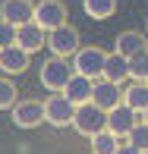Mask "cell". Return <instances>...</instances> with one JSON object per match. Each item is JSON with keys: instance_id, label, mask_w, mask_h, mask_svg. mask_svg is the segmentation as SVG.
I'll return each instance as SVG.
<instances>
[{"instance_id": "obj_8", "label": "cell", "mask_w": 148, "mask_h": 154, "mask_svg": "<svg viewBox=\"0 0 148 154\" xmlns=\"http://www.w3.org/2000/svg\"><path fill=\"white\" fill-rule=\"evenodd\" d=\"M91 101H95L101 110H114L117 104H123V88H120V82H110V79H104V75L95 79Z\"/></svg>"}, {"instance_id": "obj_10", "label": "cell", "mask_w": 148, "mask_h": 154, "mask_svg": "<svg viewBox=\"0 0 148 154\" xmlns=\"http://www.w3.org/2000/svg\"><path fill=\"white\" fill-rule=\"evenodd\" d=\"M0 19H6V22H13L19 29V25L35 19V3L32 0H3L0 3Z\"/></svg>"}, {"instance_id": "obj_6", "label": "cell", "mask_w": 148, "mask_h": 154, "mask_svg": "<svg viewBox=\"0 0 148 154\" xmlns=\"http://www.w3.org/2000/svg\"><path fill=\"white\" fill-rule=\"evenodd\" d=\"M10 116H13V123L19 126V129H35V126H41L44 123V104L41 101H16L10 107Z\"/></svg>"}, {"instance_id": "obj_11", "label": "cell", "mask_w": 148, "mask_h": 154, "mask_svg": "<svg viewBox=\"0 0 148 154\" xmlns=\"http://www.w3.org/2000/svg\"><path fill=\"white\" fill-rule=\"evenodd\" d=\"M44 29H41L38 22H25V25H19L16 29V44L22 47V51H29V54H35V51H41V47H44Z\"/></svg>"}, {"instance_id": "obj_16", "label": "cell", "mask_w": 148, "mask_h": 154, "mask_svg": "<svg viewBox=\"0 0 148 154\" xmlns=\"http://www.w3.org/2000/svg\"><path fill=\"white\" fill-rule=\"evenodd\" d=\"M123 104H129L136 113H145L148 110V82H136L123 91Z\"/></svg>"}, {"instance_id": "obj_24", "label": "cell", "mask_w": 148, "mask_h": 154, "mask_svg": "<svg viewBox=\"0 0 148 154\" xmlns=\"http://www.w3.org/2000/svg\"><path fill=\"white\" fill-rule=\"evenodd\" d=\"M142 123H148V110H145V113H142Z\"/></svg>"}, {"instance_id": "obj_22", "label": "cell", "mask_w": 148, "mask_h": 154, "mask_svg": "<svg viewBox=\"0 0 148 154\" xmlns=\"http://www.w3.org/2000/svg\"><path fill=\"white\" fill-rule=\"evenodd\" d=\"M10 44H16V25L6 22V19H0V51L10 47Z\"/></svg>"}, {"instance_id": "obj_7", "label": "cell", "mask_w": 148, "mask_h": 154, "mask_svg": "<svg viewBox=\"0 0 148 154\" xmlns=\"http://www.w3.org/2000/svg\"><path fill=\"white\" fill-rule=\"evenodd\" d=\"M47 47L54 57H73L79 51V32L73 25H60V29L47 32Z\"/></svg>"}, {"instance_id": "obj_1", "label": "cell", "mask_w": 148, "mask_h": 154, "mask_svg": "<svg viewBox=\"0 0 148 154\" xmlns=\"http://www.w3.org/2000/svg\"><path fill=\"white\" fill-rule=\"evenodd\" d=\"M73 129L79 132V135L91 138L95 132L107 129V110H101L95 101H85L76 107V116H73Z\"/></svg>"}, {"instance_id": "obj_5", "label": "cell", "mask_w": 148, "mask_h": 154, "mask_svg": "<svg viewBox=\"0 0 148 154\" xmlns=\"http://www.w3.org/2000/svg\"><path fill=\"white\" fill-rule=\"evenodd\" d=\"M35 22L44 32H54L60 25H66V6H63V0H38L35 3Z\"/></svg>"}, {"instance_id": "obj_17", "label": "cell", "mask_w": 148, "mask_h": 154, "mask_svg": "<svg viewBox=\"0 0 148 154\" xmlns=\"http://www.w3.org/2000/svg\"><path fill=\"white\" fill-rule=\"evenodd\" d=\"M120 148V135H114L110 129H101L91 135V154H117Z\"/></svg>"}, {"instance_id": "obj_23", "label": "cell", "mask_w": 148, "mask_h": 154, "mask_svg": "<svg viewBox=\"0 0 148 154\" xmlns=\"http://www.w3.org/2000/svg\"><path fill=\"white\" fill-rule=\"evenodd\" d=\"M117 154H145V151H139L136 145H129V142H126V145H120V148H117Z\"/></svg>"}, {"instance_id": "obj_26", "label": "cell", "mask_w": 148, "mask_h": 154, "mask_svg": "<svg viewBox=\"0 0 148 154\" xmlns=\"http://www.w3.org/2000/svg\"><path fill=\"white\" fill-rule=\"evenodd\" d=\"M145 82H148V79H145Z\"/></svg>"}, {"instance_id": "obj_20", "label": "cell", "mask_w": 148, "mask_h": 154, "mask_svg": "<svg viewBox=\"0 0 148 154\" xmlns=\"http://www.w3.org/2000/svg\"><path fill=\"white\" fill-rule=\"evenodd\" d=\"M126 138H129V145H136L139 151H145V154H148V123H142V120H139L136 126H132V132H129Z\"/></svg>"}, {"instance_id": "obj_12", "label": "cell", "mask_w": 148, "mask_h": 154, "mask_svg": "<svg viewBox=\"0 0 148 154\" xmlns=\"http://www.w3.org/2000/svg\"><path fill=\"white\" fill-rule=\"evenodd\" d=\"M91 88H95V79H88V75H82V72H73V79L66 82L63 94H66L69 101H73L76 107H79V104L91 101Z\"/></svg>"}, {"instance_id": "obj_15", "label": "cell", "mask_w": 148, "mask_h": 154, "mask_svg": "<svg viewBox=\"0 0 148 154\" xmlns=\"http://www.w3.org/2000/svg\"><path fill=\"white\" fill-rule=\"evenodd\" d=\"M145 35L142 32H123V35H117V44H114V51L117 54H123V57H132V54H139V51H145Z\"/></svg>"}, {"instance_id": "obj_19", "label": "cell", "mask_w": 148, "mask_h": 154, "mask_svg": "<svg viewBox=\"0 0 148 154\" xmlns=\"http://www.w3.org/2000/svg\"><path fill=\"white\" fill-rule=\"evenodd\" d=\"M129 79H136V82L148 79V47L129 57Z\"/></svg>"}, {"instance_id": "obj_9", "label": "cell", "mask_w": 148, "mask_h": 154, "mask_svg": "<svg viewBox=\"0 0 148 154\" xmlns=\"http://www.w3.org/2000/svg\"><path fill=\"white\" fill-rule=\"evenodd\" d=\"M139 116H142V113H136L129 104H117L114 110H107V129L114 132V135L126 138V135L132 132V126L139 123Z\"/></svg>"}, {"instance_id": "obj_18", "label": "cell", "mask_w": 148, "mask_h": 154, "mask_svg": "<svg viewBox=\"0 0 148 154\" xmlns=\"http://www.w3.org/2000/svg\"><path fill=\"white\" fill-rule=\"evenodd\" d=\"M82 6H85V16L91 19H110L117 10V0H82Z\"/></svg>"}, {"instance_id": "obj_2", "label": "cell", "mask_w": 148, "mask_h": 154, "mask_svg": "<svg viewBox=\"0 0 148 154\" xmlns=\"http://www.w3.org/2000/svg\"><path fill=\"white\" fill-rule=\"evenodd\" d=\"M73 72H76V69L69 66L66 57H51V60H44L38 79H41V85L51 88V91H63V88H66V82L73 79Z\"/></svg>"}, {"instance_id": "obj_13", "label": "cell", "mask_w": 148, "mask_h": 154, "mask_svg": "<svg viewBox=\"0 0 148 154\" xmlns=\"http://www.w3.org/2000/svg\"><path fill=\"white\" fill-rule=\"evenodd\" d=\"M29 57H32L29 51H22L19 44H10L0 51V69L3 72H25L29 69Z\"/></svg>"}, {"instance_id": "obj_21", "label": "cell", "mask_w": 148, "mask_h": 154, "mask_svg": "<svg viewBox=\"0 0 148 154\" xmlns=\"http://www.w3.org/2000/svg\"><path fill=\"white\" fill-rule=\"evenodd\" d=\"M16 104V85L10 79H0V110H10Z\"/></svg>"}, {"instance_id": "obj_4", "label": "cell", "mask_w": 148, "mask_h": 154, "mask_svg": "<svg viewBox=\"0 0 148 154\" xmlns=\"http://www.w3.org/2000/svg\"><path fill=\"white\" fill-rule=\"evenodd\" d=\"M73 116H76V104L63 91H54L44 101V120L51 126H73Z\"/></svg>"}, {"instance_id": "obj_3", "label": "cell", "mask_w": 148, "mask_h": 154, "mask_svg": "<svg viewBox=\"0 0 148 154\" xmlns=\"http://www.w3.org/2000/svg\"><path fill=\"white\" fill-rule=\"evenodd\" d=\"M104 63H107V54L101 47H79L73 54V69L88 79H101L104 75Z\"/></svg>"}, {"instance_id": "obj_25", "label": "cell", "mask_w": 148, "mask_h": 154, "mask_svg": "<svg viewBox=\"0 0 148 154\" xmlns=\"http://www.w3.org/2000/svg\"><path fill=\"white\" fill-rule=\"evenodd\" d=\"M145 29H148V22H145Z\"/></svg>"}, {"instance_id": "obj_14", "label": "cell", "mask_w": 148, "mask_h": 154, "mask_svg": "<svg viewBox=\"0 0 148 154\" xmlns=\"http://www.w3.org/2000/svg\"><path fill=\"white\" fill-rule=\"evenodd\" d=\"M104 79L110 82H126L129 79V57H123V54H107V63H104Z\"/></svg>"}]
</instances>
